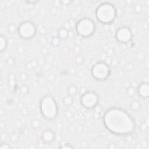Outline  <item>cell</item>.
<instances>
[{"label": "cell", "instance_id": "6", "mask_svg": "<svg viewBox=\"0 0 149 149\" xmlns=\"http://www.w3.org/2000/svg\"><path fill=\"white\" fill-rule=\"evenodd\" d=\"M19 36L24 39L29 40L34 37L37 29L33 22L26 20L22 22L17 29Z\"/></svg>", "mask_w": 149, "mask_h": 149}, {"label": "cell", "instance_id": "17", "mask_svg": "<svg viewBox=\"0 0 149 149\" xmlns=\"http://www.w3.org/2000/svg\"><path fill=\"white\" fill-rule=\"evenodd\" d=\"M20 91L22 94H26L28 92V88L25 86H23L20 88Z\"/></svg>", "mask_w": 149, "mask_h": 149}, {"label": "cell", "instance_id": "16", "mask_svg": "<svg viewBox=\"0 0 149 149\" xmlns=\"http://www.w3.org/2000/svg\"><path fill=\"white\" fill-rule=\"evenodd\" d=\"M130 106H131V108H132L133 110L136 111V110L140 108V103H139V102L138 101L134 100V101H133L132 102Z\"/></svg>", "mask_w": 149, "mask_h": 149}, {"label": "cell", "instance_id": "2", "mask_svg": "<svg viewBox=\"0 0 149 149\" xmlns=\"http://www.w3.org/2000/svg\"><path fill=\"white\" fill-rule=\"evenodd\" d=\"M40 111L42 116L48 120L55 119L58 114V108L54 98L51 95H45L40 102Z\"/></svg>", "mask_w": 149, "mask_h": 149}, {"label": "cell", "instance_id": "20", "mask_svg": "<svg viewBox=\"0 0 149 149\" xmlns=\"http://www.w3.org/2000/svg\"><path fill=\"white\" fill-rule=\"evenodd\" d=\"M75 61L77 64H81L83 62V58L80 56H78L76 58Z\"/></svg>", "mask_w": 149, "mask_h": 149}, {"label": "cell", "instance_id": "3", "mask_svg": "<svg viewBox=\"0 0 149 149\" xmlns=\"http://www.w3.org/2000/svg\"><path fill=\"white\" fill-rule=\"evenodd\" d=\"M97 19L102 24L112 23L116 16V9L111 3L104 2L100 4L95 10Z\"/></svg>", "mask_w": 149, "mask_h": 149}, {"label": "cell", "instance_id": "11", "mask_svg": "<svg viewBox=\"0 0 149 149\" xmlns=\"http://www.w3.org/2000/svg\"><path fill=\"white\" fill-rule=\"evenodd\" d=\"M69 36V30L65 27H61L58 30V37L60 40H65Z\"/></svg>", "mask_w": 149, "mask_h": 149}, {"label": "cell", "instance_id": "10", "mask_svg": "<svg viewBox=\"0 0 149 149\" xmlns=\"http://www.w3.org/2000/svg\"><path fill=\"white\" fill-rule=\"evenodd\" d=\"M138 95L143 98H147L149 95V86L148 83L141 82L137 88Z\"/></svg>", "mask_w": 149, "mask_h": 149}, {"label": "cell", "instance_id": "18", "mask_svg": "<svg viewBox=\"0 0 149 149\" xmlns=\"http://www.w3.org/2000/svg\"><path fill=\"white\" fill-rule=\"evenodd\" d=\"M59 148H73V147L72 146H71L70 144L65 143V144H63V146H60Z\"/></svg>", "mask_w": 149, "mask_h": 149}, {"label": "cell", "instance_id": "12", "mask_svg": "<svg viewBox=\"0 0 149 149\" xmlns=\"http://www.w3.org/2000/svg\"><path fill=\"white\" fill-rule=\"evenodd\" d=\"M8 40L6 36L1 34L0 36V51L1 52H3L7 48Z\"/></svg>", "mask_w": 149, "mask_h": 149}, {"label": "cell", "instance_id": "15", "mask_svg": "<svg viewBox=\"0 0 149 149\" xmlns=\"http://www.w3.org/2000/svg\"><path fill=\"white\" fill-rule=\"evenodd\" d=\"M60 42H61V40L58 36L53 37L51 41V45H53L54 47H58L60 44Z\"/></svg>", "mask_w": 149, "mask_h": 149}, {"label": "cell", "instance_id": "1", "mask_svg": "<svg viewBox=\"0 0 149 149\" xmlns=\"http://www.w3.org/2000/svg\"><path fill=\"white\" fill-rule=\"evenodd\" d=\"M103 123L111 133L117 136H127L132 134L136 127L133 117L125 109L111 107L104 113Z\"/></svg>", "mask_w": 149, "mask_h": 149}, {"label": "cell", "instance_id": "7", "mask_svg": "<svg viewBox=\"0 0 149 149\" xmlns=\"http://www.w3.org/2000/svg\"><path fill=\"white\" fill-rule=\"evenodd\" d=\"M99 102L98 94L94 91H87L83 93L80 97V103L84 108L91 109L97 107Z\"/></svg>", "mask_w": 149, "mask_h": 149}, {"label": "cell", "instance_id": "13", "mask_svg": "<svg viewBox=\"0 0 149 149\" xmlns=\"http://www.w3.org/2000/svg\"><path fill=\"white\" fill-rule=\"evenodd\" d=\"M77 91H78V89H77V87L75 85H73V84L70 85L68 87V90H67L68 95H70V96H72V97L76 95Z\"/></svg>", "mask_w": 149, "mask_h": 149}, {"label": "cell", "instance_id": "19", "mask_svg": "<svg viewBox=\"0 0 149 149\" xmlns=\"http://www.w3.org/2000/svg\"><path fill=\"white\" fill-rule=\"evenodd\" d=\"M32 126L33 127H35V128H37L39 126V121L37 119L33 120L32 122Z\"/></svg>", "mask_w": 149, "mask_h": 149}, {"label": "cell", "instance_id": "8", "mask_svg": "<svg viewBox=\"0 0 149 149\" xmlns=\"http://www.w3.org/2000/svg\"><path fill=\"white\" fill-rule=\"evenodd\" d=\"M133 34L130 29L126 26L119 27L115 34L116 40L121 43H127L131 41Z\"/></svg>", "mask_w": 149, "mask_h": 149}, {"label": "cell", "instance_id": "14", "mask_svg": "<svg viewBox=\"0 0 149 149\" xmlns=\"http://www.w3.org/2000/svg\"><path fill=\"white\" fill-rule=\"evenodd\" d=\"M62 102L66 106L69 107L72 105L73 104V98H72V96L68 95L67 96L63 98Z\"/></svg>", "mask_w": 149, "mask_h": 149}, {"label": "cell", "instance_id": "22", "mask_svg": "<svg viewBox=\"0 0 149 149\" xmlns=\"http://www.w3.org/2000/svg\"><path fill=\"white\" fill-rule=\"evenodd\" d=\"M6 62H7V63H8V64L9 65H12L14 63V62H15L14 59H13V58H8V59L6 60Z\"/></svg>", "mask_w": 149, "mask_h": 149}, {"label": "cell", "instance_id": "4", "mask_svg": "<svg viewBox=\"0 0 149 149\" xmlns=\"http://www.w3.org/2000/svg\"><path fill=\"white\" fill-rule=\"evenodd\" d=\"M95 23L90 18L84 17L80 19L76 24L77 33L83 38L91 36L95 30Z\"/></svg>", "mask_w": 149, "mask_h": 149}, {"label": "cell", "instance_id": "5", "mask_svg": "<svg viewBox=\"0 0 149 149\" xmlns=\"http://www.w3.org/2000/svg\"><path fill=\"white\" fill-rule=\"evenodd\" d=\"M92 76L96 80L102 81L106 80L110 75L111 70L109 65L105 62H97L91 69Z\"/></svg>", "mask_w": 149, "mask_h": 149}, {"label": "cell", "instance_id": "9", "mask_svg": "<svg viewBox=\"0 0 149 149\" xmlns=\"http://www.w3.org/2000/svg\"><path fill=\"white\" fill-rule=\"evenodd\" d=\"M55 138V134L54 131L51 129H45L41 133V140L45 144L52 143Z\"/></svg>", "mask_w": 149, "mask_h": 149}, {"label": "cell", "instance_id": "21", "mask_svg": "<svg viewBox=\"0 0 149 149\" xmlns=\"http://www.w3.org/2000/svg\"><path fill=\"white\" fill-rule=\"evenodd\" d=\"M10 148V146L8 144L2 143H1L0 148H1V149H6V148Z\"/></svg>", "mask_w": 149, "mask_h": 149}]
</instances>
